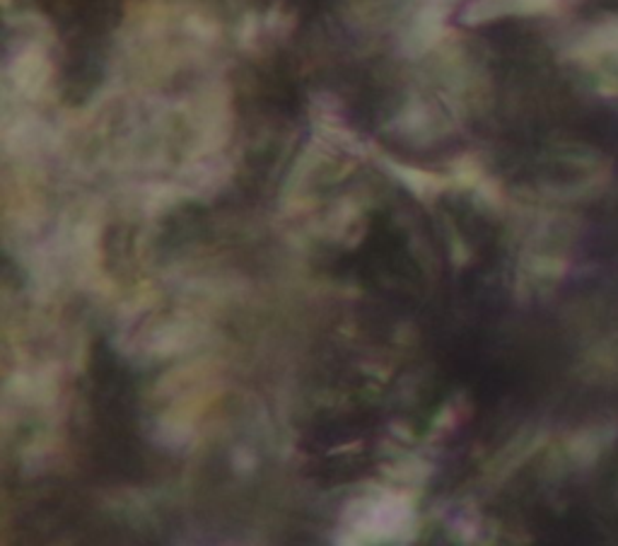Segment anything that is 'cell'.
<instances>
[{"label": "cell", "instance_id": "cell-1", "mask_svg": "<svg viewBox=\"0 0 618 546\" xmlns=\"http://www.w3.org/2000/svg\"><path fill=\"white\" fill-rule=\"evenodd\" d=\"M570 58L594 75L599 92L618 97V18L590 27L570 49Z\"/></svg>", "mask_w": 618, "mask_h": 546}, {"label": "cell", "instance_id": "cell-2", "mask_svg": "<svg viewBox=\"0 0 618 546\" xmlns=\"http://www.w3.org/2000/svg\"><path fill=\"white\" fill-rule=\"evenodd\" d=\"M561 0H478L471 5V20H493L508 15H539L553 10Z\"/></svg>", "mask_w": 618, "mask_h": 546}]
</instances>
